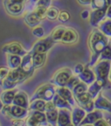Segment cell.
Segmentation results:
<instances>
[{
	"instance_id": "57",
	"label": "cell",
	"mask_w": 111,
	"mask_h": 126,
	"mask_svg": "<svg viewBox=\"0 0 111 126\" xmlns=\"http://www.w3.org/2000/svg\"><path fill=\"white\" fill-rule=\"evenodd\" d=\"M69 126H75V125H74V124H69Z\"/></svg>"
},
{
	"instance_id": "51",
	"label": "cell",
	"mask_w": 111,
	"mask_h": 126,
	"mask_svg": "<svg viewBox=\"0 0 111 126\" xmlns=\"http://www.w3.org/2000/svg\"><path fill=\"white\" fill-rule=\"evenodd\" d=\"M13 2H16V3H22V4H24L26 0H11Z\"/></svg>"
},
{
	"instance_id": "12",
	"label": "cell",
	"mask_w": 111,
	"mask_h": 126,
	"mask_svg": "<svg viewBox=\"0 0 111 126\" xmlns=\"http://www.w3.org/2000/svg\"><path fill=\"white\" fill-rule=\"evenodd\" d=\"M95 109L105 110L109 113H111V102L104 97L102 93H100L95 100Z\"/></svg>"
},
{
	"instance_id": "35",
	"label": "cell",
	"mask_w": 111,
	"mask_h": 126,
	"mask_svg": "<svg viewBox=\"0 0 111 126\" xmlns=\"http://www.w3.org/2000/svg\"><path fill=\"white\" fill-rule=\"evenodd\" d=\"M47 11H48V8L47 7H43V6H36V9L34 10V12L36 13V15L41 19L46 18V14H47Z\"/></svg>"
},
{
	"instance_id": "24",
	"label": "cell",
	"mask_w": 111,
	"mask_h": 126,
	"mask_svg": "<svg viewBox=\"0 0 111 126\" xmlns=\"http://www.w3.org/2000/svg\"><path fill=\"white\" fill-rule=\"evenodd\" d=\"M32 54V58H33V63L35 69H38L43 67L44 65L45 62H46L47 55L46 53H31Z\"/></svg>"
},
{
	"instance_id": "13",
	"label": "cell",
	"mask_w": 111,
	"mask_h": 126,
	"mask_svg": "<svg viewBox=\"0 0 111 126\" xmlns=\"http://www.w3.org/2000/svg\"><path fill=\"white\" fill-rule=\"evenodd\" d=\"M29 109L12 104L11 105V117L13 119H24L29 116Z\"/></svg>"
},
{
	"instance_id": "26",
	"label": "cell",
	"mask_w": 111,
	"mask_h": 126,
	"mask_svg": "<svg viewBox=\"0 0 111 126\" xmlns=\"http://www.w3.org/2000/svg\"><path fill=\"white\" fill-rule=\"evenodd\" d=\"M45 104H46V101L42 100V99H36V100H33L30 102L29 110L30 111L37 110V111H43V112H44Z\"/></svg>"
},
{
	"instance_id": "4",
	"label": "cell",
	"mask_w": 111,
	"mask_h": 126,
	"mask_svg": "<svg viewBox=\"0 0 111 126\" xmlns=\"http://www.w3.org/2000/svg\"><path fill=\"white\" fill-rule=\"evenodd\" d=\"M72 76V71L69 68L60 69L54 74L50 83L57 87H66L69 80Z\"/></svg>"
},
{
	"instance_id": "25",
	"label": "cell",
	"mask_w": 111,
	"mask_h": 126,
	"mask_svg": "<svg viewBox=\"0 0 111 126\" xmlns=\"http://www.w3.org/2000/svg\"><path fill=\"white\" fill-rule=\"evenodd\" d=\"M36 119L37 121L39 123L40 126H49L50 124L48 123V120H47L46 117V114L43 111H37V110H33L31 111V114Z\"/></svg>"
},
{
	"instance_id": "9",
	"label": "cell",
	"mask_w": 111,
	"mask_h": 126,
	"mask_svg": "<svg viewBox=\"0 0 111 126\" xmlns=\"http://www.w3.org/2000/svg\"><path fill=\"white\" fill-rule=\"evenodd\" d=\"M20 68L22 69L24 72H26L27 74L30 75V77L32 76V74L34 72V70H35V66H34L31 52L27 53L24 57H22V63H21Z\"/></svg>"
},
{
	"instance_id": "38",
	"label": "cell",
	"mask_w": 111,
	"mask_h": 126,
	"mask_svg": "<svg viewBox=\"0 0 111 126\" xmlns=\"http://www.w3.org/2000/svg\"><path fill=\"white\" fill-rule=\"evenodd\" d=\"M57 19L59 22L66 23L70 19V14H69L67 11H60Z\"/></svg>"
},
{
	"instance_id": "39",
	"label": "cell",
	"mask_w": 111,
	"mask_h": 126,
	"mask_svg": "<svg viewBox=\"0 0 111 126\" xmlns=\"http://www.w3.org/2000/svg\"><path fill=\"white\" fill-rule=\"evenodd\" d=\"M80 82H81V80H80V78H78V76L77 77L72 76L70 78V79L69 80V82H68V83H67L66 87H68L69 89L72 91L73 88H74L75 86H76V84H77V83H79Z\"/></svg>"
},
{
	"instance_id": "32",
	"label": "cell",
	"mask_w": 111,
	"mask_h": 126,
	"mask_svg": "<svg viewBox=\"0 0 111 126\" xmlns=\"http://www.w3.org/2000/svg\"><path fill=\"white\" fill-rule=\"evenodd\" d=\"M59 10L56 7H54V6H51V7L48 8V11H47V14H46V18L49 19L50 21H53L57 19L58 15H59Z\"/></svg>"
},
{
	"instance_id": "20",
	"label": "cell",
	"mask_w": 111,
	"mask_h": 126,
	"mask_svg": "<svg viewBox=\"0 0 111 126\" xmlns=\"http://www.w3.org/2000/svg\"><path fill=\"white\" fill-rule=\"evenodd\" d=\"M106 84L104 83H102V81H99V80H96L92 84H90V86L89 87L88 91L89 92V94L91 95L92 98H96L97 96L100 94V91H102V89L106 87Z\"/></svg>"
},
{
	"instance_id": "8",
	"label": "cell",
	"mask_w": 111,
	"mask_h": 126,
	"mask_svg": "<svg viewBox=\"0 0 111 126\" xmlns=\"http://www.w3.org/2000/svg\"><path fill=\"white\" fill-rule=\"evenodd\" d=\"M107 9H96L93 10V11L90 13L89 17V24L93 27H98L99 24L102 23V21L106 17V12Z\"/></svg>"
},
{
	"instance_id": "50",
	"label": "cell",
	"mask_w": 111,
	"mask_h": 126,
	"mask_svg": "<svg viewBox=\"0 0 111 126\" xmlns=\"http://www.w3.org/2000/svg\"><path fill=\"white\" fill-rule=\"evenodd\" d=\"M106 17H108V18L111 19V4L109 5V7H108L107 9V12H106Z\"/></svg>"
},
{
	"instance_id": "1",
	"label": "cell",
	"mask_w": 111,
	"mask_h": 126,
	"mask_svg": "<svg viewBox=\"0 0 111 126\" xmlns=\"http://www.w3.org/2000/svg\"><path fill=\"white\" fill-rule=\"evenodd\" d=\"M109 38L100 30L95 29L89 38V46L91 50L90 61L88 63L89 67L94 66L97 60L100 58V55L105 47L109 45Z\"/></svg>"
},
{
	"instance_id": "36",
	"label": "cell",
	"mask_w": 111,
	"mask_h": 126,
	"mask_svg": "<svg viewBox=\"0 0 111 126\" xmlns=\"http://www.w3.org/2000/svg\"><path fill=\"white\" fill-rule=\"evenodd\" d=\"M32 35L35 36V37H38V38H42V37H44L45 35V31L43 29V27L42 26H36L32 29L31 32Z\"/></svg>"
},
{
	"instance_id": "5",
	"label": "cell",
	"mask_w": 111,
	"mask_h": 126,
	"mask_svg": "<svg viewBox=\"0 0 111 126\" xmlns=\"http://www.w3.org/2000/svg\"><path fill=\"white\" fill-rule=\"evenodd\" d=\"M56 42L51 38V37H48L46 38L41 39L37 41V43L33 45L31 50V53H46L49 50L52 48Z\"/></svg>"
},
{
	"instance_id": "42",
	"label": "cell",
	"mask_w": 111,
	"mask_h": 126,
	"mask_svg": "<svg viewBox=\"0 0 111 126\" xmlns=\"http://www.w3.org/2000/svg\"><path fill=\"white\" fill-rule=\"evenodd\" d=\"M2 114L4 116H5L6 117H9V118H11V105H4L3 110H1Z\"/></svg>"
},
{
	"instance_id": "52",
	"label": "cell",
	"mask_w": 111,
	"mask_h": 126,
	"mask_svg": "<svg viewBox=\"0 0 111 126\" xmlns=\"http://www.w3.org/2000/svg\"><path fill=\"white\" fill-rule=\"evenodd\" d=\"M4 103L2 102V100L0 99V111L2 110H3V108H4Z\"/></svg>"
},
{
	"instance_id": "46",
	"label": "cell",
	"mask_w": 111,
	"mask_h": 126,
	"mask_svg": "<svg viewBox=\"0 0 111 126\" xmlns=\"http://www.w3.org/2000/svg\"><path fill=\"white\" fill-rule=\"evenodd\" d=\"M80 16H81V17L83 20H86V19H88L90 17V12L89 11V10H83L81 12V14H80Z\"/></svg>"
},
{
	"instance_id": "2",
	"label": "cell",
	"mask_w": 111,
	"mask_h": 126,
	"mask_svg": "<svg viewBox=\"0 0 111 126\" xmlns=\"http://www.w3.org/2000/svg\"><path fill=\"white\" fill-rule=\"evenodd\" d=\"M56 93V88L54 84H52L51 83H44L36 91V92L34 93L30 98V102L36 100V99H42V100H44L46 102L52 101Z\"/></svg>"
},
{
	"instance_id": "19",
	"label": "cell",
	"mask_w": 111,
	"mask_h": 126,
	"mask_svg": "<svg viewBox=\"0 0 111 126\" xmlns=\"http://www.w3.org/2000/svg\"><path fill=\"white\" fill-rule=\"evenodd\" d=\"M17 93V91L16 89L4 90V91H3L1 96H0V99L2 100L4 105H11V104H12L14 97H15Z\"/></svg>"
},
{
	"instance_id": "18",
	"label": "cell",
	"mask_w": 111,
	"mask_h": 126,
	"mask_svg": "<svg viewBox=\"0 0 111 126\" xmlns=\"http://www.w3.org/2000/svg\"><path fill=\"white\" fill-rule=\"evenodd\" d=\"M12 104L21 106V107L25 108V109H29L30 104H29V99H28L27 94L24 91H17L15 97H14Z\"/></svg>"
},
{
	"instance_id": "41",
	"label": "cell",
	"mask_w": 111,
	"mask_h": 126,
	"mask_svg": "<svg viewBox=\"0 0 111 126\" xmlns=\"http://www.w3.org/2000/svg\"><path fill=\"white\" fill-rule=\"evenodd\" d=\"M26 125L27 126H40L39 123L37 121V119L32 115H30L26 121Z\"/></svg>"
},
{
	"instance_id": "34",
	"label": "cell",
	"mask_w": 111,
	"mask_h": 126,
	"mask_svg": "<svg viewBox=\"0 0 111 126\" xmlns=\"http://www.w3.org/2000/svg\"><path fill=\"white\" fill-rule=\"evenodd\" d=\"M100 60H109L111 61V43H109V45L105 47L102 52L100 55Z\"/></svg>"
},
{
	"instance_id": "6",
	"label": "cell",
	"mask_w": 111,
	"mask_h": 126,
	"mask_svg": "<svg viewBox=\"0 0 111 126\" xmlns=\"http://www.w3.org/2000/svg\"><path fill=\"white\" fill-rule=\"evenodd\" d=\"M3 4L6 12L11 16H20L24 10V4L13 2L11 0H4Z\"/></svg>"
},
{
	"instance_id": "3",
	"label": "cell",
	"mask_w": 111,
	"mask_h": 126,
	"mask_svg": "<svg viewBox=\"0 0 111 126\" xmlns=\"http://www.w3.org/2000/svg\"><path fill=\"white\" fill-rule=\"evenodd\" d=\"M111 71V61L109 60H100L94 66V72L96 74V80L102 81L107 85L108 78H109V73Z\"/></svg>"
},
{
	"instance_id": "37",
	"label": "cell",
	"mask_w": 111,
	"mask_h": 126,
	"mask_svg": "<svg viewBox=\"0 0 111 126\" xmlns=\"http://www.w3.org/2000/svg\"><path fill=\"white\" fill-rule=\"evenodd\" d=\"M11 69L6 66H0V85L2 84L3 81L7 78Z\"/></svg>"
},
{
	"instance_id": "10",
	"label": "cell",
	"mask_w": 111,
	"mask_h": 126,
	"mask_svg": "<svg viewBox=\"0 0 111 126\" xmlns=\"http://www.w3.org/2000/svg\"><path fill=\"white\" fill-rule=\"evenodd\" d=\"M71 124H72V117H71L70 110L67 109L58 110L57 126H69Z\"/></svg>"
},
{
	"instance_id": "30",
	"label": "cell",
	"mask_w": 111,
	"mask_h": 126,
	"mask_svg": "<svg viewBox=\"0 0 111 126\" xmlns=\"http://www.w3.org/2000/svg\"><path fill=\"white\" fill-rule=\"evenodd\" d=\"M75 99H76V102L78 104V105L80 106V107H83L84 104H86L87 103H89L90 100H92V96H91V95L89 94V91H86V92L83 93V94L79 95L78 96H76V97H75Z\"/></svg>"
},
{
	"instance_id": "15",
	"label": "cell",
	"mask_w": 111,
	"mask_h": 126,
	"mask_svg": "<svg viewBox=\"0 0 111 126\" xmlns=\"http://www.w3.org/2000/svg\"><path fill=\"white\" fill-rule=\"evenodd\" d=\"M103 117L102 111L100 110H93L91 112H89L86 114L85 117L82 121L80 124V126H83L85 124H94L96 121H98L99 119H102Z\"/></svg>"
},
{
	"instance_id": "54",
	"label": "cell",
	"mask_w": 111,
	"mask_h": 126,
	"mask_svg": "<svg viewBox=\"0 0 111 126\" xmlns=\"http://www.w3.org/2000/svg\"><path fill=\"white\" fill-rule=\"evenodd\" d=\"M83 126H95V125H92V124H85V125Z\"/></svg>"
},
{
	"instance_id": "16",
	"label": "cell",
	"mask_w": 111,
	"mask_h": 126,
	"mask_svg": "<svg viewBox=\"0 0 111 126\" xmlns=\"http://www.w3.org/2000/svg\"><path fill=\"white\" fill-rule=\"evenodd\" d=\"M78 40V33L72 28H67L62 38V43L70 45L76 43Z\"/></svg>"
},
{
	"instance_id": "17",
	"label": "cell",
	"mask_w": 111,
	"mask_h": 126,
	"mask_svg": "<svg viewBox=\"0 0 111 126\" xmlns=\"http://www.w3.org/2000/svg\"><path fill=\"white\" fill-rule=\"evenodd\" d=\"M86 112L83 108L79 107H75L72 110V113H71V117H72V124L75 126H80V124L82 121L84 119L86 116Z\"/></svg>"
},
{
	"instance_id": "23",
	"label": "cell",
	"mask_w": 111,
	"mask_h": 126,
	"mask_svg": "<svg viewBox=\"0 0 111 126\" xmlns=\"http://www.w3.org/2000/svg\"><path fill=\"white\" fill-rule=\"evenodd\" d=\"M22 63V58L18 55H12V54H7V63L8 67L11 70L17 69L20 67Z\"/></svg>"
},
{
	"instance_id": "53",
	"label": "cell",
	"mask_w": 111,
	"mask_h": 126,
	"mask_svg": "<svg viewBox=\"0 0 111 126\" xmlns=\"http://www.w3.org/2000/svg\"><path fill=\"white\" fill-rule=\"evenodd\" d=\"M30 2H32V3H35V4H37L39 0H30Z\"/></svg>"
},
{
	"instance_id": "21",
	"label": "cell",
	"mask_w": 111,
	"mask_h": 126,
	"mask_svg": "<svg viewBox=\"0 0 111 126\" xmlns=\"http://www.w3.org/2000/svg\"><path fill=\"white\" fill-rule=\"evenodd\" d=\"M24 21L28 26L34 28V27H36V26H38L42 20L36 15V13L34 12V11H32V12L27 13V14L24 16Z\"/></svg>"
},
{
	"instance_id": "14",
	"label": "cell",
	"mask_w": 111,
	"mask_h": 126,
	"mask_svg": "<svg viewBox=\"0 0 111 126\" xmlns=\"http://www.w3.org/2000/svg\"><path fill=\"white\" fill-rule=\"evenodd\" d=\"M56 92L57 93L59 96H61L63 99L70 104L71 106L76 105V99L72 93V91L69 90L68 87H57L56 89Z\"/></svg>"
},
{
	"instance_id": "44",
	"label": "cell",
	"mask_w": 111,
	"mask_h": 126,
	"mask_svg": "<svg viewBox=\"0 0 111 126\" xmlns=\"http://www.w3.org/2000/svg\"><path fill=\"white\" fill-rule=\"evenodd\" d=\"M55 109H56V105L54 104L53 101H49V102H46V104H45L44 112L53 110H55Z\"/></svg>"
},
{
	"instance_id": "11",
	"label": "cell",
	"mask_w": 111,
	"mask_h": 126,
	"mask_svg": "<svg viewBox=\"0 0 111 126\" xmlns=\"http://www.w3.org/2000/svg\"><path fill=\"white\" fill-rule=\"evenodd\" d=\"M78 78H80L82 82L83 83H85L86 84L88 85H90L94 83L95 81L96 80V74H95L94 71L89 68V65H86L83 71L81 73V74L78 75Z\"/></svg>"
},
{
	"instance_id": "55",
	"label": "cell",
	"mask_w": 111,
	"mask_h": 126,
	"mask_svg": "<svg viewBox=\"0 0 111 126\" xmlns=\"http://www.w3.org/2000/svg\"><path fill=\"white\" fill-rule=\"evenodd\" d=\"M108 4H109V5L111 4V0H108Z\"/></svg>"
},
{
	"instance_id": "31",
	"label": "cell",
	"mask_w": 111,
	"mask_h": 126,
	"mask_svg": "<svg viewBox=\"0 0 111 126\" xmlns=\"http://www.w3.org/2000/svg\"><path fill=\"white\" fill-rule=\"evenodd\" d=\"M88 90H89L88 84H86L85 83H83V82L81 81L79 83H77V84L73 88L72 93H73V95H74L75 97H76V96H78L79 95L88 91Z\"/></svg>"
},
{
	"instance_id": "49",
	"label": "cell",
	"mask_w": 111,
	"mask_h": 126,
	"mask_svg": "<svg viewBox=\"0 0 111 126\" xmlns=\"http://www.w3.org/2000/svg\"><path fill=\"white\" fill-rule=\"evenodd\" d=\"M91 1L92 0H77V2L82 5H89L91 4Z\"/></svg>"
},
{
	"instance_id": "48",
	"label": "cell",
	"mask_w": 111,
	"mask_h": 126,
	"mask_svg": "<svg viewBox=\"0 0 111 126\" xmlns=\"http://www.w3.org/2000/svg\"><path fill=\"white\" fill-rule=\"evenodd\" d=\"M95 126H109V124H108L107 122H106L104 119H99L98 121H96V123L94 124Z\"/></svg>"
},
{
	"instance_id": "29",
	"label": "cell",
	"mask_w": 111,
	"mask_h": 126,
	"mask_svg": "<svg viewBox=\"0 0 111 126\" xmlns=\"http://www.w3.org/2000/svg\"><path fill=\"white\" fill-rule=\"evenodd\" d=\"M99 30L108 37H111V19L108 18L99 24Z\"/></svg>"
},
{
	"instance_id": "56",
	"label": "cell",
	"mask_w": 111,
	"mask_h": 126,
	"mask_svg": "<svg viewBox=\"0 0 111 126\" xmlns=\"http://www.w3.org/2000/svg\"><path fill=\"white\" fill-rule=\"evenodd\" d=\"M109 80L111 81V71H110V73H109Z\"/></svg>"
},
{
	"instance_id": "58",
	"label": "cell",
	"mask_w": 111,
	"mask_h": 126,
	"mask_svg": "<svg viewBox=\"0 0 111 126\" xmlns=\"http://www.w3.org/2000/svg\"><path fill=\"white\" fill-rule=\"evenodd\" d=\"M49 126H51V125H50H50H49Z\"/></svg>"
},
{
	"instance_id": "7",
	"label": "cell",
	"mask_w": 111,
	"mask_h": 126,
	"mask_svg": "<svg viewBox=\"0 0 111 126\" xmlns=\"http://www.w3.org/2000/svg\"><path fill=\"white\" fill-rule=\"evenodd\" d=\"M2 51L6 54H12V55H18L20 57H24L28 53L27 50L21 45V44L17 42H11L6 44L2 47Z\"/></svg>"
},
{
	"instance_id": "28",
	"label": "cell",
	"mask_w": 111,
	"mask_h": 126,
	"mask_svg": "<svg viewBox=\"0 0 111 126\" xmlns=\"http://www.w3.org/2000/svg\"><path fill=\"white\" fill-rule=\"evenodd\" d=\"M48 123L51 126H57V119H58V110L55 109L53 110L45 112Z\"/></svg>"
},
{
	"instance_id": "22",
	"label": "cell",
	"mask_w": 111,
	"mask_h": 126,
	"mask_svg": "<svg viewBox=\"0 0 111 126\" xmlns=\"http://www.w3.org/2000/svg\"><path fill=\"white\" fill-rule=\"evenodd\" d=\"M52 101H53L54 104H55L56 107L57 108V109H67L70 111L72 110V106L70 105V104L69 102H67L65 99H63L57 93H56Z\"/></svg>"
},
{
	"instance_id": "27",
	"label": "cell",
	"mask_w": 111,
	"mask_h": 126,
	"mask_svg": "<svg viewBox=\"0 0 111 126\" xmlns=\"http://www.w3.org/2000/svg\"><path fill=\"white\" fill-rule=\"evenodd\" d=\"M66 29L67 28H65L64 26H57V27H56L55 29L52 31L51 34H50L51 38L53 39L55 42L62 41L63 36V34H64Z\"/></svg>"
},
{
	"instance_id": "33",
	"label": "cell",
	"mask_w": 111,
	"mask_h": 126,
	"mask_svg": "<svg viewBox=\"0 0 111 126\" xmlns=\"http://www.w3.org/2000/svg\"><path fill=\"white\" fill-rule=\"evenodd\" d=\"M90 5L93 10L106 9V8L109 7L108 0H92Z\"/></svg>"
},
{
	"instance_id": "43",
	"label": "cell",
	"mask_w": 111,
	"mask_h": 126,
	"mask_svg": "<svg viewBox=\"0 0 111 126\" xmlns=\"http://www.w3.org/2000/svg\"><path fill=\"white\" fill-rule=\"evenodd\" d=\"M51 4V0H39L36 4V6H43V7L49 8Z\"/></svg>"
},
{
	"instance_id": "47",
	"label": "cell",
	"mask_w": 111,
	"mask_h": 126,
	"mask_svg": "<svg viewBox=\"0 0 111 126\" xmlns=\"http://www.w3.org/2000/svg\"><path fill=\"white\" fill-rule=\"evenodd\" d=\"M13 126H24V124H26L23 119H14L12 122Z\"/></svg>"
},
{
	"instance_id": "40",
	"label": "cell",
	"mask_w": 111,
	"mask_h": 126,
	"mask_svg": "<svg viewBox=\"0 0 111 126\" xmlns=\"http://www.w3.org/2000/svg\"><path fill=\"white\" fill-rule=\"evenodd\" d=\"M81 108H83V109L86 112H88V113H89V112H91V111H93L95 109V102L92 99V100H90L89 103H87L86 104H84V105Z\"/></svg>"
},
{
	"instance_id": "45",
	"label": "cell",
	"mask_w": 111,
	"mask_h": 126,
	"mask_svg": "<svg viewBox=\"0 0 111 126\" xmlns=\"http://www.w3.org/2000/svg\"><path fill=\"white\" fill-rule=\"evenodd\" d=\"M84 68H85V66H83L82 63H77L74 68V72L78 76V75L81 74V73L83 72Z\"/></svg>"
}]
</instances>
